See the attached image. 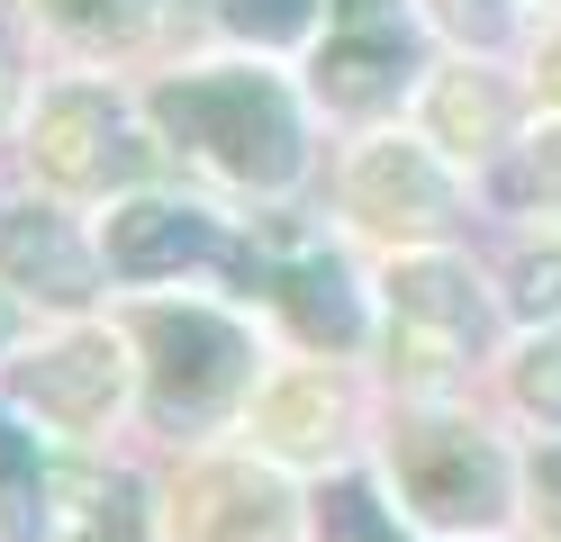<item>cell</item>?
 Instances as JSON below:
<instances>
[{
  "label": "cell",
  "instance_id": "6da1fadb",
  "mask_svg": "<svg viewBox=\"0 0 561 542\" xmlns=\"http://www.w3.org/2000/svg\"><path fill=\"white\" fill-rule=\"evenodd\" d=\"M163 127L199 145L218 172L236 181H290L299 172V127H290V100H280L272 82H254V72H191V82H172L163 100Z\"/></svg>",
  "mask_w": 561,
  "mask_h": 542
},
{
  "label": "cell",
  "instance_id": "7402d4cb",
  "mask_svg": "<svg viewBox=\"0 0 561 542\" xmlns=\"http://www.w3.org/2000/svg\"><path fill=\"white\" fill-rule=\"evenodd\" d=\"M10 335H19V308H10V299H0V344H10Z\"/></svg>",
  "mask_w": 561,
  "mask_h": 542
},
{
  "label": "cell",
  "instance_id": "5bb4252c",
  "mask_svg": "<svg viewBox=\"0 0 561 542\" xmlns=\"http://www.w3.org/2000/svg\"><path fill=\"white\" fill-rule=\"evenodd\" d=\"M327 425H335L327 380H290V389H272V397H263V434H272V443H290V452H308Z\"/></svg>",
  "mask_w": 561,
  "mask_h": 542
},
{
  "label": "cell",
  "instance_id": "3957f363",
  "mask_svg": "<svg viewBox=\"0 0 561 542\" xmlns=\"http://www.w3.org/2000/svg\"><path fill=\"white\" fill-rule=\"evenodd\" d=\"M146 335H154V416L163 425H199V416H218L227 397L244 389V335L227 316H208V308H163L146 316Z\"/></svg>",
  "mask_w": 561,
  "mask_h": 542
},
{
  "label": "cell",
  "instance_id": "52a82bcc",
  "mask_svg": "<svg viewBox=\"0 0 561 542\" xmlns=\"http://www.w3.org/2000/svg\"><path fill=\"white\" fill-rule=\"evenodd\" d=\"M218 253V227L199 208H163V199H136L110 217V272L127 280H154V272H182V263H208Z\"/></svg>",
  "mask_w": 561,
  "mask_h": 542
},
{
  "label": "cell",
  "instance_id": "d6986e66",
  "mask_svg": "<svg viewBox=\"0 0 561 542\" xmlns=\"http://www.w3.org/2000/svg\"><path fill=\"white\" fill-rule=\"evenodd\" d=\"M444 19L471 27V36H499V27H507V0H444Z\"/></svg>",
  "mask_w": 561,
  "mask_h": 542
},
{
  "label": "cell",
  "instance_id": "5b68a950",
  "mask_svg": "<svg viewBox=\"0 0 561 542\" xmlns=\"http://www.w3.org/2000/svg\"><path fill=\"white\" fill-rule=\"evenodd\" d=\"M27 407H37L46 425H64V434H91V425H110V407H118V353L100 344V335H82V344H55L37 371H27Z\"/></svg>",
  "mask_w": 561,
  "mask_h": 542
},
{
  "label": "cell",
  "instance_id": "2e32d148",
  "mask_svg": "<svg viewBox=\"0 0 561 542\" xmlns=\"http://www.w3.org/2000/svg\"><path fill=\"white\" fill-rule=\"evenodd\" d=\"M218 10H227V27H254V36H299L318 0H218Z\"/></svg>",
  "mask_w": 561,
  "mask_h": 542
},
{
  "label": "cell",
  "instance_id": "4fadbf2b",
  "mask_svg": "<svg viewBox=\"0 0 561 542\" xmlns=\"http://www.w3.org/2000/svg\"><path fill=\"white\" fill-rule=\"evenodd\" d=\"M318 542H408V524H399V506H380L363 480H335L318 497Z\"/></svg>",
  "mask_w": 561,
  "mask_h": 542
},
{
  "label": "cell",
  "instance_id": "8fae6325",
  "mask_svg": "<svg viewBox=\"0 0 561 542\" xmlns=\"http://www.w3.org/2000/svg\"><path fill=\"white\" fill-rule=\"evenodd\" d=\"M0 263L19 280H46V299H82V253L64 244L55 217H10L0 227Z\"/></svg>",
  "mask_w": 561,
  "mask_h": 542
},
{
  "label": "cell",
  "instance_id": "44dd1931",
  "mask_svg": "<svg viewBox=\"0 0 561 542\" xmlns=\"http://www.w3.org/2000/svg\"><path fill=\"white\" fill-rule=\"evenodd\" d=\"M64 19H118V0H55Z\"/></svg>",
  "mask_w": 561,
  "mask_h": 542
},
{
  "label": "cell",
  "instance_id": "9c48e42d",
  "mask_svg": "<svg viewBox=\"0 0 561 542\" xmlns=\"http://www.w3.org/2000/svg\"><path fill=\"white\" fill-rule=\"evenodd\" d=\"M390 289H399V316L426 325L444 353H471L480 344V299H471V280L453 272V263H408Z\"/></svg>",
  "mask_w": 561,
  "mask_h": 542
},
{
  "label": "cell",
  "instance_id": "7c38bea8",
  "mask_svg": "<svg viewBox=\"0 0 561 542\" xmlns=\"http://www.w3.org/2000/svg\"><path fill=\"white\" fill-rule=\"evenodd\" d=\"M280 289H290V316H299L318 344H354V335H363V308H354V289H344L335 263H299Z\"/></svg>",
  "mask_w": 561,
  "mask_h": 542
},
{
  "label": "cell",
  "instance_id": "9a60e30c",
  "mask_svg": "<svg viewBox=\"0 0 561 542\" xmlns=\"http://www.w3.org/2000/svg\"><path fill=\"white\" fill-rule=\"evenodd\" d=\"M516 389H525V407H535L543 425H561V335H543L535 353H525V371H516Z\"/></svg>",
  "mask_w": 561,
  "mask_h": 542
},
{
  "label": "cell",
  "instance_id": "e0dca14e",
  "mask_svg": "<svg viewBox=\"0 0 561 542\" xmlns=\"http://www.w3.org/2000/svg\"><path fill=\"white\" fill-rule=\"evenodd\" d=\"M516 191H525V199H543V208H561V127L525 145V172H516Z\"/></svg>",
  "mask_w": 561,
  "mask_h": 542
},
{
  "label": "cell",
  "instance_id": "ac0fdd59",
  "mask_svg": "<svg viewBox=\"0 0 561 542\" xmlns=\"http://www.w3.org/2000/svg\"><path fill=\"white\" fill-rule=\"evenodd\" d=\"M73 542H136V516H127V497H100V506H91V524H82Z\"/></svg>",
  "mask_w": 561,
  "mask_h": 542
},
{
  "label": "cell",
  "instance_id": "8992f818",
  "mask_svg": "<svg viewBox=\"0 0 561 542\" xmlns=\"http://www.w3.org/2000/svg\"><path fill=\"white\" fill-rule=\"evenodd\" d=\"M318 82H327V100H344V108L399 91V82H408V27H399L390 10H371V0H344V36L327 46Z\"/></svg>",
  "mask_w": 561,
  "mask_h": 542
},
{
  "label": "cell",
  "instance_id": "30bf717a",
  "mask_svg": "<svg viewBox=\"0 0 561 542\" xmlns=\"http://www.w3.org/2000/svg\"><path fill=\"white\" fill-rule=\"evenodd\" d=\"M55 524V506H46V452H37V434H19L10 416H0V542H37Z\"/></svg>",
  "mask_w": 561,
  "mask_h": 542
},
{
  "label": "cell",
  "instance_id": "ba28073f",
  "mask_svg": "<svg viewBox=\"0 0 561 542\" xmlns=\"http://www.w3.org/2000/svg\"><path fill=\"white\" fill-rule=\"evenodd\" d=\"M354 199L380 217V227H435L444 217V172L416 154V145H380V154L354 172Z\"/></svg>",
  "mask_w": 561,
  "mask_h": 542
},
{
  "label": "cell",
  "instance_id": "ffe728a7",
  "mask_svg": "<svg viewBox=\"0 0 561 542\" xmlns=\"http://www.w3.org/2000/svg\"><path fill=\"white\" fill-rule=\"evenodd\" d=\"M535 497L561 516V443H543V452H535Z\"/></svg>",
  "mask_w": 561,
  "mask_h": 542
},
{
  "label": "cell",
  "instance_id": "7a4b0ae2",
  "mask_svg": "<svg viewBox=\"0 0 561 542\" xmlns=\"http://www.w3.org/2000/svg\"><path fill=\"white\" fill-rule=\"evenodd\" d=\"M390 470H399V488H408L416 516H435L453 533L507 516V461L489 452L471 425H408L390 443Z\"/></svg>",
  "mask_w": 561,
  "mask_h": 542
},
{
  "label": "cell",
  "instance_id": "277c9868",
  "mask_svg": "<svg viewBox=\"0 0 561 542\" xmlns=\"http://www.w3.org/2000/svg\"><path fill=\"white\" fill-rule=\"evenodd\" d=\"M280 488L254 461H191L172 480V542H280Z\"/></svg>",
  "mask_w": 561,
  "mask_h": 542
},
{
  "label": "cell",
  "instance_id": "603a6c76",
  "mask_svg": "<svg viewBox=\"0 0 561 542\" xmlns=\"http://www.w3.org/2000/svg\"><path fill=\"white\" fill-rule=\"evenodd\" d=\"M0 100H10V55H0Z\"/></svg>",
  "mask_w": 561,
  "mask_h": 542
}]
</instances>
